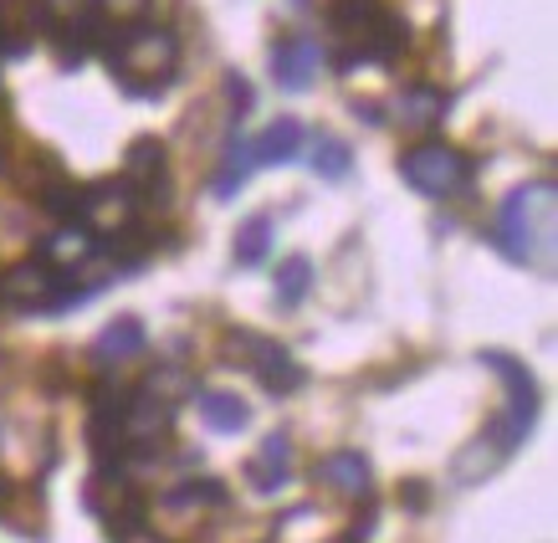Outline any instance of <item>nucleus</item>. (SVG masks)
Instances as JSON below:
<instances>
[{"instance_id": "nucleus-1", "label": "nucleus", "mask_w": 558, "mask_h": 543, "mask_svg": "<svg viewBox=\"0 0 558 543\" xmlns=\"http://www.w3.org/2000/svg\"><path fill=\"white\" fill-rule=\"evenodd\" d=\"M328 21L339 32V72H359V68H389L410 41V26L385 0H333Z\"/></svg>"}, {"instance_id": "nucleus-2", "label": "nucleus", "mask_w": 558, "mask_h": 543, "mask_svg": "<svg viewBox=\"0 0 558 543\" xmlns=\"http://www.w3.org/2000/svg\"><path fill=\"white\" fill-rule=\"evenodd\" d=\"M102 51L129 98H159L180 77V41L170 26H119V36L102 41Z\"/></svg>"}, {"instance_id": "nucleus-3", "label": "nucleus", "mask_w": 558, "mask_h": 543, "mask_svg": "<svg viewBox=\"0 0 558 543\" xmlns=\"http://www.w3.org/2000/svg\"><path fill=\"white\" fill-rule=\"evenodd\" d=\"M497 252L518 262V267H538L554 272V185H518L497 210L492 226Z\"/></svg>"}, {"instance_id": "nucleus-4", "label": "nucleus", "mask_w": 558, "mask_h": 543, "mask_svg": "<svg viewBox=\"0 0 558 543\" xmlns=\"http://www.w3.org/2000/svg\"><path fill=\"white\" fill-rule=\"evenodd\" d=\"M400 174L410 180V190H421L425 201H446V195H457L466 180H472V159L451 144H421V149H410L400 159Z\"/></svg>"}, {"instance_id": "nucleus-5", "label": "nucleus", "mask_w": 558, "mask_h": 543, "mask_svg": "<svg viewBox=\"0 0 558 543\" xmlns=\"http://www.w3.org/2000/svg\"><path fill=\"white\" fill-rule=\"evenodd\" d=\"M77 216L93 237H119L138 221V190L129 180H98L77 195Z\"/></svg>"}, {"instance_id": "nucleus-6", "label": "nucleus", "mask_w": 558, "mask_h": 543, "mask_svg": "<svg viewBox=\"0 0 558 543\" xmlns=\"http://www.w3.org/2000/svg\"><path fill=\"white\" fill-rule=\"evenodd\" d=\"M0 303L51 313V307H68V282H62V272L47 267V262H21V267H11L0 277Z\"/></svg>"}, {"instance_id": "nucleus-7", "label": "nucleus", "mask_w": 558, "mask_h": 543, "mask_svg": "<svg viewBox=\"0 0 558 543\" xmlns=\"http://www.w3.org/2000/svg\"><path fill=\"white\" fill-rule=\"evenodd\" d=\"M236 349H246V354H241V359H246V370H252L271 395H292V390H298V385L307 379L303 364L292 359V349H282L277 339H262V334H241Z\"/></svg>"}, {"instance_id": "nucleus-8", "label": "nucleus", "mask_w": 558, "mask_h": 543, "mask_svg": "<svg viewBox=\"0 0 558 543\" xmlns=\"http://www.w3.org/2000/svg\"><path fill=\"white\" fill-rule=\"evenodd\" d=\"M323 68V51L313 36H282L277 47H271V77L282 93H307L313 77Z\"/></svg>"}, {"instance_id": "nucleus-9", "label": "nucleus", "mask_w": 558, "mask_h": 543, "mask_svg": "<svg viewBox=\"0 0 558 543\" xmlns=\"http://www.w3.org/2000/svg\"><path fill=\"white\" fill-rule=\"evenodd\" d=\"M144 343H149V328L134 318V313H123V318H113L108 328H102L98 339H93V364L98 370H119V364H129V359L144 354Z\"/></svg>"}, {"instance_id": "nucleus-10", "label": "nucleus", "mask_w": 558, "mask_h": 543, "mask_svg": "<svg viewBox=\"0 0 558 543\" xmlns=\"http://www.w3.org/2000/svg\"><path fill=\"white\" fill-rule=\"evenodd\" d=\"M98 252H102V237H93L87 226H62V231H51V237L36 246V262H47V267H57V272L62 267L77 272Z\"/></svg>"}, {"instance_id": "nucleus-11", "label": "nucleus", "mask_w": 558, "mask_h": 543, "mask_svg": "<svg viewBox=\"0 0 558 543\" xmlns=\"http://www.w3.org/2000/svg\"><path fill=\"white\" fill-rule=\"evenodd\" d=\"M318 482L333 487L339 497H369L374 493V467L364 451H328L318 461Z\"/></svg>"}, {"instance_id": "nucleus-12", "label": "nucleus", "mask_w": 558, "mask_h": 543, "mask_svg": "<svg viewBox=\"0 0 558 543\" xmlns=\"http://www.w3.org/2000/svg\"><path fill=\"white\" fill-rule=\"evenodd\" d=\"M246 476H252V487L262 497L282 493L292 482V442L282 436V431H271L267 442H262V451L252 457V467H246Z\"/></svg>"}, {"instance_id": "nucleus-13", "label": "nucleus", "mask_w": 558, "mask_h": 543, "mask_svg": "<svg viewBox=\"0 0 558 543\" xmlns=\"http://www.w3.org/2000/svg\"><path fill=\"white\" fill-rule=\"evenodd\" d=\"M51 47L62 57V68H83L93 51H102V26L93 16L57 21V26H51Z\"/></svg>"}, {"instance_id": "nucleus-14", "label": "nucleus", "mask_w": 558, "mask_h": 543, "mask_svg": "<svg viewBox=\"0 0 558 543\" xmlns=\"http://www.w3.org/2000/svg\"><path fill=\"white\" fill-rule=\"evenodd\" d=\"M252 154H256V170H262V165H292V159H303V123L298 119L267 123V129L252 138Z\"/></svg>"}, {"instance_id": "nucleus-15", "label": "nucleus", "mask_w": 558, "mask_h": 543, "mask_svg": "<svg viewBox=\"0 0 558 543\" xmlns=\"http://www.w3.org/2000/svg\"><path fill=\"white\" fill-rule=\"evenodd\" d=\"M36 41L32 0H0V57H26Z\"/></svg>"}, {"instance_id": "nucleus-16", "label": "nucleus", "mask_w": 558, "mask_h": 543, "mask_svg": "<svg viewBox=\"0 0 558 543\" xmlns=\"http://www.w3.org/2000/svg\"><path fill=\"white\" fill-rule=\"evenodd\" d=\"M446 108H451V98H446L440 87H430V83L405 87V98H400V123H405L410 134H425V129H436V123L446 119Z\"/></svg>"}, {"instance_id": "nucleus-17", "label": "nucleus", "mask_w": 558, "mask_h": 543, "mask_svg": "<svg viewBox=\"0 0 558 543\" xmlns=\"http://www.w3.org/2000/svg\"><path fill=\"white\" fill-rule=\"evenodd\" d=\"M195 406H201V421L216 425V431H241V425L252 421L246 400L231 390H195Z\"/></svg>"}, {"instance_id": "nucleus-18", "label": "nucleus", "mask_w": 558, "mask_h": 543, "mask_svg": "<svg viewBox=\"0 0 558 543\" xmlns=\"http://www.w3.org/2000/svg\"><path fill=\"white\" fill-rule=\"evenodd\" d=\"M123 180H129V185H159V180H165V144L149 134L134 138L129 165H123Z\"/></svg>"}, {"instance_id": "nucleus-19", "label": "nucleus", "mask_w": 558, "mask_h": 543, "mask_svg": "<svg viewBox=\"0 0 558 543\" xmlns=\"http://www.w3.org/2000/svg\"><path fill=\"white\" fill-rule=\"evenodd\" d=\"M307 165H313V174H323V180H343V174L354 170V149H349L343 138H333V134H318L313 138Z\"/></svg>"}, {"instance_id": "nucleus-20", "label": "nucleus", "mask_w": 558, "mask_h": 543, "mask_svg": "<svg viewBox=\"0 0 558 543\" xmlns=\"http://www.w3.org/2000/svg\"><path fill=\"white\" fill-rule=\"evenodd\" d=\"M252 170H256L252 138H241V144H231V154H226V165H220V174H216V201H231V195L252 180Z\"/></svg>"}, {"instance_id": "nucleus-21", "label": "nucleus", "mask_w": 558, "mask_h": 543, "mask_svg": "<svg viewBox=\"0 0 558 543\" xmlns=\"http://www.w3.org/2000/svg\"><path fill=\"white\" fill-rule=\"evenodd\" d=\"M267 252H271V216H252L236 237V262L256 267V262H267Z\"/></svg>"}, {"instance_id": "nucleus-22", "label": "nucleus", "mask_w": 558, "mask_h": 543, "mask_svg": "<svg viewBox=\"0 0 558 543\" xmlns=\"http://www.w3.org/2000/svg\"><path fill=\"white\" fill-rule=\"evenodd\" d=\"M307 288H313V262L307 256H288L282 272H277V298L288 307H298L307 298Z\"/></svg>"}, {"instance_id": "nucleus-23", "label": "nucleus", "mask_w": 558, "mask_h": 543, "mask_svg": "<svg viewBox=\"0 0 558 543\" xmlns=\"http://www.w3.org/2000/svg\"><path fill=\"white\" fill-rule=\"evenodd\" d=\"M185 503L226 508V487H220L216 476H205V482H185V487H174V493H170V508H185Z\"/></svg>"}, {"instance_id": "nucleus-24", "label": "nucleus", "mask_w": 558, "mask_h": 543, "mask_svg": "<svg viewBox=\"0 0 558 543\" xmlns=\"http://www.w3.org/2000/svg\"><path fill=\"white\" fill-rule=\"evenodd\" d=\"M93 11H98L102 21H119V26H134V21H144V11H149V0H93Z\"/></svg>"}, {"instance_id": "nucleus-25", "label": "nucleus", "mask_w": 558, "mask_h": 543, "mask_svg": "<svg viewBox=\"0 0 558 543\" xmlns=\"http://www.w3.org/2000/svg\"><path fill=\"white\" fill-rule=\"evenodd\" d=\"M93 11V0H41V16L47 21H77Z\"/></svg>"}, {"instance_id": "nucleus-26", "label": "nucleus", "mask_w": 558, "mask_h": 543, "mask_svg": "<svg viewBox=\"0 0 558 543\" xmlns=\"http://www.w3.org/2000/svg\"><path fill=\"white\" fill-rule=\"evenodd\" d=\"M226 93H231V102H236L231 113H236V119H246V113H252V83L231 72V77H226Z\"/></svg>"}, {"instance_id": "nucleus-27", "label": "nucleus", "mask_w": 558, "mask_h": 543, "mask_svg": "<svg viewBox=\"0 0 558 543\" xmlns=\"http://www.w3.org/2000/svg\"><path fill=\"white\" fill-rule=\"evenodd\" d=\"M400 503H410V508H425V503H430V487H425V482H410V487H400Z\"/></svg>"}, {"instance_id": "nucleus-28", "label": "nucleus", "mask_w": 558, "mask_h": 543, "mask_svg": "<svg viewBox=\"0 0 558 543\" xmlns=\"http://www.w3.org/2000/svg\"><path fill=\"white\" fill-rule=\"evenodd\" d=\"M119 543H159V539H154L149 528H134V533H123V539H119Z\"/></svg>"}]
</instances>
